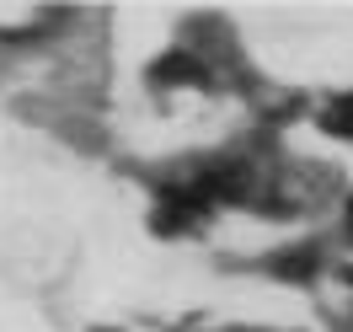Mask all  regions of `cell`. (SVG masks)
Segmentation results:
<instances>
[{
    "label": "cell",
    "instance_id": "cell-1",
    "mask_svg": "<svg viewBox=\"0 0 353 332\" xmlns=\"http://www.w3.org/2000/svg\"><path fill=\"white\" fill-rule=\"evenodd\" d=\"M155 81H203L199 65H182V54H172L166 65H155Z\"/></svg>",
    "mask_w": 353,
    "mask_h": 332
}]
</instances>
